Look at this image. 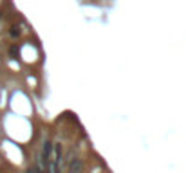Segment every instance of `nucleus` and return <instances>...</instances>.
Segmentation results:
<instances>
[{
	"mask_svg": "<svg viewBox=\"0 0 186 173\" xmlns=\"http://www.w3.org/2000/svg\"><path fill=\"white\" fill-rule=\"evenodd\" d=\"M11 54L13 58H18V47H11Z\"/></svg>",
	"mask_w": 186,
	"mask_h": 173,
	"instance_id": "7ed1b4c3",
	"label": "nucleus"
},
{
	"mask_svg": "<svg viewBox=\"0 0 186 173\" xmlns=\"http://www.w3.org/2000/svg\"><path fill=\"white\" fill-rule=\"evenodd\" d=\"M49 155H51V142H45V146H43V162L49 160Z\"/></svg>",
	"mask_w": 186,
	"mask_h": 173,
	"instance_id": "f03ea898",
	"label": "nucleus"
},
{
	"mask_svg": "<svg viewBox=\"0 0 186 173\" xmlns=\"http://www.w3.org/2000/svg\"><path fill=\"white\" fill-rule=\"evenodd\" d=\"M80 170H82V162L78 159H74L71 162V173H80Z\"/></svg>",
	"mask_w": 186,
	"mask_h": 173,
	"instance_id": "f257e3e1",
	"label": "nucleus"
}]
</instances>
